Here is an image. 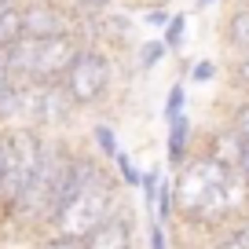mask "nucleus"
Returning a JSON list of instances; mask_svg holds the SVG:
<instances>
[{
    "label": "nucleus",
    "instance_id": "32",
    "mask_svg": "<svg viewBox=\"0 0 249 249\" xmlns=\"http://www.w3.org/2000/svg\"><path fill=\"white\" fill-rule=\"evenodd\" d=\"M224 8H249V0H224Z\"/></svg>",
    "mask_w": 249,
    "mask_h": 249
},
{
    "label": "nucleus",
    "instance_id": "19",
    "mask_svg": "<svg viewBox=\"0 0 249 249\" xmlns=\"http://www.w3.org/2000/svg\"><path fill=\"white\" fill-rule=\"evenodd\" d=\"M187 99H191L187 81H172L169 92H165V103H161V121H172L176 114H183V110H187Z\"/></svg>",
    "mask_w": 249,
    "mask_h": 249
},
{
    "label": "nucleus",
    "instance_id": "24",
    "mask_svg": "<svg viewBox=\"0 0 249 249\" xmlns=\"http://www.w3.org/2000/svg\"><path fill=\"white\" fill-rule=\"evenodd\" d=\"M147 249H169V227L161 220H147Z\"/></svg>",
    "mask_w": 249,
    "mask_h": 249
},
{
    "label": "nucleus",
    "instance_id": "7",
    "mask_svg": "<svg viewBox=\"0 0 249 249\" xmlns=\"http://www.w3.org/2000/svg\"><path fill=\"white\" fill-rule=\"evenodd\" d=\"M81 107L73 103L66 81H52L44 85V103H40V132L44 136H73L81 121Z\"/></svg>",
    "mask_w": 249,
    "mask_h": 249
},
{
    "label": "nucleus",
    "instance_id": "21",
    "mask_svg": "<svg viewBox=\"0 0 249 249\" xmlns=\"http://www.w3.org/2000/svg\"><path fill=\"white\" fill-rule=\"evenodd\" d=\"M169 18H172L169 4H147V8H140V22L147 26V30H154V33H161L165 26H169Z\"/></svg>",
    "mask_w": 249,
    "mask_h": 249
},
{
    "label": "nucleus",
    "instance_id": "5",
    "mask_svg": "<svg viewBox=\"0 0 249 249\" xmlns=\"http://www.w3.org/2000/svg\"><path fill=\"white\" fill-rule=\"evenodd\" d=\"M85 249H143L140 246V224H136V209L124 198L114 209V216H107L95 231L85 234Z\"/></svg>",
    "mask_w": 249,
    "mask_h": 249
},
{
    "label": "nucleus",
    "instance_id": "10",
    "mask_svg": "<svg viewBox=\"0 0 249 249\" xmlns=\"http://www.w3.org/2000/svg\"><path fill=\"white\" fill-rule=\"evenodd\" d=\"M40 103H44V85L40 81H18L8 128H40Z\"/></svg>",
    "mask_w": 249,
    "mask_h": 249
},
{
    "label": "nucleus",
    "instance_id": "17",
    "mask_svg": "<svg viewBox=\"0 0 249 249\" xmlns=\"http://www.w3.org/2000/svg\"><path fill=\"white\" fill-rule=\"evenodd\" d=\"M110 165H114V172H117V179H121L124 191H140V183H143V169L132 161V154H128V150H121V154H117Z\"/></svg>",
    "mask_w": 249,
    "mask_h": 249
},
{
    "label": "nucleus",
    "instance_id": "30",
    "mask_svg": "<svg viewBox=\"0 0 249 249\" xmlns=\"http://www.w3.org/2000/svg\"><path fill=\"white\" fill-rule=\"evenodd\" d=\"M128 4H136V8H147V4H172V0H128Z\"/></svg>",
    "mask_w": 249,
    "mask_h": 249
},
{
    "label": "nucleus",
    "instance_id": "22",
    "mask_svg": "<svg viewBox=\"0 0 249 249\" xmlns=\"http://www.w3.org/2000/svg\"><path fill=\"white\" fill-rule=\"evenodd\" d=\"M22 37V11H8V15H0V44L8 48V44H15V40Z\"/></svg>",
    "mask_w": 249,
    "mask_h": 249
},
{
    "label": "nucleus",
    "instance_id": "1",
    "mask_svg": "<svg viewBox=\"0 0 249 249\" xmlns=\"http://www.w3.org/2000/svg\"><path fill=\"white\" fill-rule=\"evenodd\" d=\"M172 202L179 224L213 238L227 224L249 216V176L242 169H224L209 154L195 150L172 172Z\"/></svg>",
    "mask_w": 249,
    "mask_h": 249
},
{
    "label": "nucleus",
    "instance_id": "18",
    "mask_svg": "<svg viewBox=\"0 0 249 249\" xmlns=\"http://www.w3.org/2000/svg\"><path fill=\"white\" fill-rule=\"evenodd\" d=\"M154 220H161L165 227L176 224V202H172V179H161L158 183V198H154Z\"/></svg>",
    "mask_w": 249,
    "mask_h": 249
},
{
    "label": "nucleus",
    "instance_id": "33",
    "mask_svg": "<svg viewBox=\"0 0 249 249\" xmlns=\"http://www.w3.org/2000/svg\"><path fill=\"white\" fill-rule=\"evenodd\" d=\"M15 4H18V8H22V4H26V0H15Z\"/></svg>",
    "mask_w": 249,
    "mask_h": 249
},
{
    "label": "nucleus",
    "instance_id": "34",
    "mask_svg": "<svg viewBox=\"0 0 249 249\" xmlns=\"http://www.w3.org/2000/svg\"><path fill=\"white\" fill-rule=\"evenodd\" d=\"M0 55H4V44H0Z\"/></svg>",
    "mask_w": 249,
    "mask_h": 249
},
{
    "label": "nucleus",
    "instance_id": "25",
    "mask_svg": "<svg viewBox=\"0 0 249 249\" xmlns=\"http://www.w3.org/2000/svg\"><path fill=\"white\" fill-rule=\"evenodd\" d=\"M121 0H70V8L77 11V15H103V11L117 8Z\"/></svg>",
    "mask_w": 249,
    "mask_h": 249
},
{
    "label": "nucleus",
    "instance_id": "11",
    "mask_svg": "<svg viewBox=\"0 0 249 249\" xmlns=\"http://www.w3.org/2000/svg\"><path fill=\"white\" fill-rule=\"evenodd\" d=\"M220 48L224 52L249 48V8H224V18H220Z\"/></svg>",
    "mask_w": 249,
    "mask_h": 249
},
{
    "label": "nucleus",
    "instance_id": "2",
    "mask_svg": "<svg viewBox=\"0 0 249 249\" xmlns=\"http://www.w3.org/2000/svg\"><path fill=\"white\" fill-rule=\"evenodd\" d=\"M117 73H121V55H114L103 44H81L73 66L66 70V88L81 114H103L117 95Z\"/></svg>",
    "mask_w": 249,
    "mask_h": 249
},
{
    "label": "nucleus",
    "instance_id": "8",
    "mask_svg": "<svg viewBox=\"0 0 249 249\" xmlns=\"http://www.w3.org/2000/svg\"><path fill=\"white\" fill-rule=\"evenodd\" d=\"M198 150L209 154L213 161H220L224 169H242V158H246V140L238 136L231 121L216 117V124L209 128H198Z\"/></svg>",
    "mask_w": 249,
    "mask_h": 249
},
{
    "label": "nucleus",
    "instance_id": "28",
    "mask_svg": "<svg viewBox=\"0 0 249 249\" xmlns=\"http://www.w3.org/2000/svg\"><path fill=\"white\" fill-rule=\"evenodd\" d=\"M191 62H195V59H179V66H176V81H187V73H191Z\"/></svg>",
    "mask_w": 249,
    "mask_h": 249
},
{
    "label": "nucleus",
    "instance_id": "3",
    "mask_svg": "<svg viewBox=\"0 0 249 249\" xmlns=\"http://www.w3.org/2000/svg\"><path fill=\"white\" fill-rule=\"evenodd\" d=\"M8 132V150H4V183H0V216H11L15 202L22 198L26 183L33 179L40 165L48 136L40 128H4Z\"/></svg>",
    "mask_w": 249,
    "mask_h": 249
},
{
    "label": "nucleus",
    "instance_id": "14",
    "mask_svg": "<svg viewBox=\"0 0 249 249\" xmlns=\"http://www.w3.org/2000/svg\"><path fill=\"white\" fill-rule=\"evenodd\" d=\"M165 59H169V48H165V40H161V37H147V40H140V44H136V55H132V62H136V70H140V73L158 70Z\"/></svg>",
    "mask_w": 249,
    "mask_h": 249
},
{
    "label": "nucleus",
    "instance_id": "15",
    "mask_svg": "<svg viewBox=\"0 0 249 249\" xmlns=\"http://www.w3.org/2000/svg\"><path fill=\"white\" fill-rule=\"evenodd\" d=\"M158 37L165 40V48H169V55L176 52V55H183V48H187V37H191V15H183V11H172V18H169V26H165Z\"/></svg>",
    "mask_w": 249,
    "mask_h": 249
},
{
    "label": "nucleus",
    "instance_id": "13",
    "mask_svg": "<svg viewBox=\"0 0 249 249\" xmlns=\"http://www.w3.org/2000/svg\"><path fill=\"white\" fill-rule=\"evenodd\" d=\"M220 117L238 128V136L246 140V147H249V95L224 92V99H220Z\"/></svg>",
    "mask_w": 249,
    "mask_h": 249
},
{
    "label": "nucleus",
    "instance_id": "16",
    "mask_svg": "<svg viewBox=\"0 0 249 249\" xmlns=\"http://www.w3.org/2000/svg\"><path fill=\"white\" fill-rule=\"evenodd\" d=\"M213 81H224V62L220 59H195L191 62V73H187V85H213Z\"/></svg>",
    "mask_w": 249,
    "mask_h": 249
},
{
    "label": "nucleus",
    "instance_id": "20",
    "mask_svg": "<svg viewBox=\"0 0 249 249\" xmlns=\"http://www.w3.org/2000/svg\"><path fill=\"white\" fill-rule=\"evenodd\" d=\"M37 249H85V238L66 231H44L37 234Z\"/></svg>",
    "mask_w": 249,
    "mask_h": 249
},
{
    "label": "nucleus",
    "instance_id": "27",
    "mask_svg": "<svg viewBox=\"0 0 249 249\" xmlns=\"http://www.w3.org/2000/svg\"><path fill=\"white\" fill-rule=\"evenodd\" d=\"M4 150H8V132L0 128V183H4Z\"/></svg>",
    "mask_w": 249,
    "mask_h": 249
},
{
    "label": "nucleus",
    "instance_id": "26",
    "mask_svg": "<svg viewBox=\"0 0 249 249\" xmlns=\"http://www.w3.org/2000/svg\"><path fill=\"white\" fill-rule=\"evenodd\" d=\"M15 73H11V66H8V59H4V55H0V92H4V88H11L15 85Z\"/></svg>",
    "mask_w": 249,
    "mask_h": 249
},
{
    "label": "nucleus",
    "instance_id": "31",
    "mask_svg": "<svg viewBox=\"0 0 249 249\" xmlns=\"http://www.w3.org/2000/svg\"><path fill=\"white\" fill-rule=\"evenodd\" d=\"M15 8H18L15 0H0V15H8V11H15Z\"/></svg>",
    "mask_w": 249,
    "mask_h": 249
},
{
    "label": "nucleus",
    "instance_id": "12",
    "mask_svg": "<svg viewBox=\"0 0 249 249\" xmlns=\"http://www.w3.org/2000/svg\"><path fill=\"white\" fill-rule=\"evenodd\" d=\"M88 147H92L103 161H114V158L121 154V136H117L114 121L92 114V121H88Z\"/></svg>",
    "mask_w": 249,
    "mask_h": 249
},
{
    "label": "nucleus",
    "instance_id": "23",
    "mask_svg": "<svg viewBox=\"0 0 249 249\" xmlns=\"http://www.w3.org/2000/svg\"><path fill=\"white\" fill-rule=\"evenodd\" d=\"M161 169H143V183H140V195H143V205H147V213H154V198H158V183H161Z\"/></svg>",
    "mask_w": 249,
    "mask_h": 249
},
{
    "label": "nucleus",
    "instance_id": "29",
    "mask_svg": "<svg viewBox=\"0 0 249 249\" xmlns=\"http://www.w3.org/2000/svg\"><path fill=\"white\" fill-rule=\"evenodd\" d=\"M216 4H224V0H195V11H209V8H216Z\"/></svg>",
    "mask_w": 249,
    "mask_h": 249
},
{
    "label": "nucleus",
    "instance_id": "9",
    "mask_svg": "<svg viewBox=\"0 0 249 249\" xmlns=\"http://www.w3.org/2000/svg\"><path fill=\"white\" fill-rule=\"evenodd\" d=\"M195 150H198V124H195V117L183 110V114H176L172 121H165V161H169V169L176 172Z\"/></svg>",
    "mask_w": 249,
    "mask_h": 249
},
{
    "label": "nucleus",
    "instance_id": "4",
    "mask_svg": "<svg viewBox=\"0 0 249 249\" xmlns=\"http://www.w3.org/2000/svg\"><path fill=\"white\" fill-rule=\"evenodd\" d=\"M22 37H66L77 33V11L70 8V0H26L22 8Z\"/></svg>",
    "mask_w": 249,
    "mask_h": 249
},
{
    "label": "nucleus",
    "instance_id": "6",
    "mask_svg": "<svg viewBox=\"0 0 249 249\" xmlns=\"http://www.w3.org/2000/svg\"><path fill=\"white\" fill-rule=\"evenodd\" d=\"M77 52H81V37H77V33L37 40V59H33L30 81H40V85L62 81V77H66V70L73 66V59H77Z\"/></svg>",
    "mask_w": 249,
    "mask_h": 249
}]
</instances>
